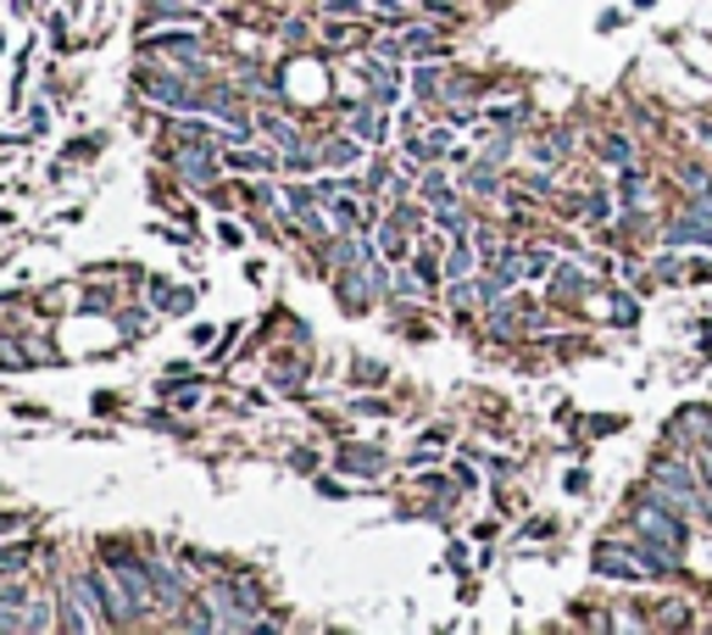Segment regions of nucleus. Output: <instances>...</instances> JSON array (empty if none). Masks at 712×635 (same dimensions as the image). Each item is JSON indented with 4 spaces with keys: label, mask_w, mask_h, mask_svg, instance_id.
Masks as SVG:
<instances>
[{
    "label": "nucleus",
    "mask_w": 712,
    "mask_h": 635,
    "mask_svg": "<svg viewBox=\"0 0 712 635\" xmlns=\"http://www.w3.org/2000/svg\"><path fill=\"white\" fill-rule=\"evenodd\" d=\"M634 530H640V541H651V546H662V552H679V546H684V524H673V518L662 513V496H657V491H645V513L634 518Z\"/></svg>",
    "instance_id": "f257e3e1"
},
{
    "label": "nucleus",
    "mask_w": 712,
    "mask_h": 635,
    "mask_svg": "<svg viewBox=\"0 0 712 635\" xmlns=\"http://www.w3.org/2000/svg\"><path fill=\"white\" fill-rule=\"evenodd\" d=\"M657 485H668V491H673V496H679V502H684V507H690V502H695V480H690V468H673V463H668V468H662V480H657Z\"/></svg>",
    "instance_id": "f03ea898"
},
{
    "label": "nucleus",
    "mask_w": 712,
    "mask_h": 635,
    "mask_svg": "<svg viewBox=\"0 0 712 635\" xmlns=\"http://www.w3.org/2000/svg\"><path fill=\"white\" fill-rule=\"evenodd\" d=\"M151 295H156L162 312H190V290H179V284H156Z\"/></svg>",
    "instance_id": "7ed1b4c3"
},
{
    "label": "nucleus",
    "mask_w": 712,
    "mask_h": 635,
    "mask_svg": "<svg viewBox=\"0 0 712 635\" xmlns=\"http://www.w3.org/2000/svg\"><path fill=\"white\" fill-rule=\"evenodd\" d=\"M350 129L363 134V140H374V134L385 140V107H379V112H374V107H363V112H356V123H350Z\"/></svg>",
    "instance_id": "20e7f679"
},
{
    "label": "nucleus",
    "mask_w": 712,
    "mask_h": 635,
    "mask_svg": "<svg viewBox=\"0 0 712 635\" xmlns=\"http://www.w3.org/2000/svg\"><path fill=\"white\" fill-rule=\"evenodd\" d=\"M228 168H234V173H267V168H278V162H267V157H256V151H228Z\"/></svg>",
    "instance_id": "39448f33"
},
{
    "label": "nucleus",
    "mask_w": 712,
    "mask_h": 635,
    "mask_svg": "<svg viewBox=\"0 0 712 635\" xmlns=\"http://www.w3.org/2000/svg\"><path fill=\"white\" fill-rule=\"evenodd\" d=\"M284 206H289L306 229H317V206H312V195H306V190H289V195H284Z\"/></svg>",
    "instance_id": "423d86ee"
},
{
    "label": "nucleus",
    "mask_w": 712,
    "mask_h": 635,
    "mask_svg": "<svg viewBox=\"0 0 712 635\" xmlns=\"http://www.w3.org/2000/svg\"><path fill=\"white\" fill-rule=\"evenodd\" d=\"M368 84H374L379 107H390V101H396V73H390V68H374V73H368Z\"/></svg>",
    "instance_id": "0eeeda50"
},
{
    "label": "nucleus",
    "mask_w": 712,
    "mask_h": 635,
    "mask_svg": "<svg viewBox=\"0 0 712 635\" xmlns=\"http://www.w3.org/2000/svg\"><path fill=\"white\" fill-rule=\"evenodd\" d=\"M179 168H184V173H190V179H201V184H206V179H212V173H217V168H212V157H206V151H201V157H179Z\"/></svg>",
    "instance_id": "6e6552de"
},
{
    "label": "nucleus",
    "mask_w": 712,
    "mask_h": 635,
    "mask_svg": "<svg viewBox=\"0 0 712 635\" xmlns=\"http://www.w3.org/2000/svg\"><path fill=\"white\" fill-rule=\"evenodd\" d=\"M350 157H356V145H350V140H339V145H328V151H323V162H334V168H350Z\"/></svg>",
    "instance_id": "1a4fd4ad"
},
{
    "label": "nucleus",
    "mask_w": 712,
    "mask_h": 635,
    "mask_svg": "<svg viewBox=\"0 0 712 635\" xmlns=\"http://www.w3.org/2000/svg\"><path fill=\"white\" fill-rule=\"evenodd\" d=\"M579 284H584V279H579V273H573V268H562V273H557V279H551V295H557V290H562V295H573V290H579Z\"/></svg>",
    "instance_id": "9d476101"
},
{
    "label": "nucleus",
    "mask_w": 712,
    "mask_h": 635,
    "mask_svg": "<svg viewBox=\"0 0 712 635\" xmlns=\"http://www.w3.org/2000/svg\"><path fill=\"white\" fill-rule=\"evenodd\" d=\"M601 151H607L612 162H623V157H629V140H618V134H607V140H601Z\"/></svg>",
    "instance_id": "9b49d317"
},
{
    "label": "nucleus",
    "mask_w": 712,
    "mask_h": 635,
    "mask_svg": "<svg viewBox=\"0 0 712 635\" xmlns=\"http://www.w3.org/2000/svg\"><path fill=\"white\" fill-rule=\"evenodd\" d=\"M418 279H429V284L440 279V268H435V256H418Z\"/></svg>",
    "instance_id": "f8f14e48"
}]
</instances>
